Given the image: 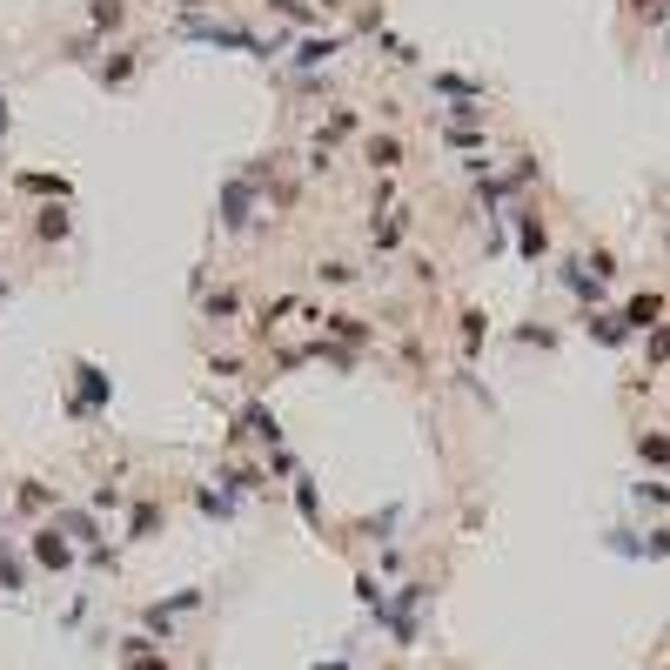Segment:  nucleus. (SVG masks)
I'll return each mask as SVG.
<instances>
[{
	"label": "nucleus",
	"instance_id": "obj_9",
	"mask_svg": "<svg viewBox=\"0 0 670 670\" xmlns=\"http://www.w3.org/2000/svg\"><path fill=\"white\" fill-rule=\"evenodd\" d=\"M543 242H550V235H543V222H530V215H523V235H516V248H523V255H543Z\"/></svg>",
	"mask_w": 670,
	"mask_h": 670
},
{
	"label": "nucleus",
	"instance_id": "obj_17",
	"mask_svg": "<svg viewBox=\"0 0 670 670\" xmlns=\"http://www.w3.org/2000/svg\"><path fill=\"white\" fill-rule=\"evenodd\" d=\"M54 503V490H41V483H21V510H47Z\"/></svg>",
	"mask_w": 670,
	"mask_h": 670
},
{
	"label": "nucleus",
	"instance_id": "obj_20",
	"mask_svg": "<svg viewBox=\"0 0 670 670\" xmlns=\"http://www.w3.org/2000/svg\"><path fill=\"white\" fill-rule=\"evenodd\" d=\"M637 550H644V557H670V530H650Z\"/></svg>",
	"mask_w": 670,
	"mask_h": 670
},
{
	"label": "nucleus",
	"instance_id": "obj_18",
	"mask_svg": "<svg viewBox=\"0 0 670 670\" xmlns=\"http://www.w3.org/2000/svg\"><path fill=\"white\" fill-rule=\"evenodd\" d=\"M121 14H128L121 0H94V27H114V21H121Z\"/></svg>",
	"mask_w": 670,
	"mask_h": 670
},
{
	"label": "nucleus",
	"instance_id": "obj_8",
	"mask_svg": "<svg viewBox=\"0 0 670 670\" xmlns=\"http://www.w3.org/2000/svg\"><path fill=\"white\" fill-rule=\"evenodd\" d=\"M369 161H376V168H396V161H402V141L376 134V141H369Z\"/></svg>",
	"mask_w": 670,
	"mask_h": 670
},
{
	"label": "nucleus",
	"instance_id": "obj_7",
	"mask_svg": "<svg viewBox=\"0 0 670 670\" xmlns=\"http://www.w3.org/2000/svg\"><path fill=\"white\" fill-rule=\"evenodd\" d=\"M295 510L309 516V523H322V496H315V483H309V476H295Z\"/></svg>",
	"mask_w": 670,
	"mask_h": 670
},
{
	"label": "nucleus",
	"instance_id": "obj_5",
	"mask_svg": "<svg viewBox=\"0 0 670 670\" xmlns=\"http://www.w3.org/2000/svg\"><path fill=\"white\" fill-rule=\"evenodd\" d=\"M637 456L664 469V463H670V436H657V429H644V436H637Z\"/></svg>",
	"mask_w": 670,
	"mask_h": 670
},
{
	"label": "nucleus",
	"instance_id": "obj_13",
	"mask_svg": "<svg viewBox=\"0 0 670 670\" xmlns=\"http://www.w3.org/2000/svg\"><path fill=\"white\" fill-rule=\"evenodd\" d=\"M67 235V215L61 208H41V242H61Z\"/></svg>",
	"mask_w": 670,
	"mask_h": 670
},
{
	"label": "nucleus",
	"instance_id": "obj_10",
	"mask_svg": "<svg viewBox=\"0 0 670 670\" xmlns=\"http://www.w3.org/2000/svg\"><path fill=\"white\" fill-rule=\"evenodd\" d=\"M21 583H27V563L0 550V590H21Z\"/></svg>",
	"mask_w": 670,
	"mask_h": 670
},
{
	"label": "nucleus",
	"instance_id": "obj_2",
	"mask_svg": "<svg viewBox=\"0 0 670 670\" xmlns=\"http://www.w3.org/2000/svg\"><path fill=\"white\" fill-rule=\"evenodd\" d=\"M34 563H41V570H67V563H74V543H67L61 530H34Z\"/></svg>",
	"mask_w": 670,
	"mask_h": 670
},
{
	"label": "nucleus",
	"instance_id": "obj_24",
	"mask_svg": "<svg viewBox=\"0 0 670 670\" xmlns=\"http://www.w3.org/2000/svg\"><path fill=\"white\" fill-rule=\"evenodd\" d=\"M630 14H657V0H630Z\"/></svg>",
	"mask_w": 670,
	"mask_h": 670
},
{
	"label": "nucleus",
	"instance_id": "obj_14",
	"mask_svg": "<svg viewBox=\"0 0 670 670\" xmlns=\"http://www.w3.org/2000/svg\"><path fill=\"white\" fill-rule=\"evenodd\" d=\"M21 188H34V195H67L61 175H21Z\"/></svg>",
	"mask_w": 670,
	"mask_h": 670
},
{
	"label": "nucleus",
	"instance_id": "obj_1",
	"mask_svg": "<svg viewBox=\"0 0 670 670\" xmlns=\"http://www.w3.org/2000/svg\"><path fill=\"white\" fill-rule=\"evenodd\" d=\"M248 208H255V175H235L222 188V228H248Z\"/></svg>",
	"mask_w": 670,
	"mask_h": 670
},
{
	"label": "nucleus",
	"instance_id": "obj_19",
	"mask_svg": "<svg viewBox=\"0 0 670 670\" xmlns=\"http://www.w3.org/2000/svg\"><path fill=\"white\" fill-rule=\"evenodd\" d=\"M155 523H161L155 503H141V510H134V536H155Z\"/></svg>",
	"mask_w": 670,
	"mask_h": 670
},
{
	"label": "nucleus",
	"instance_id": "obj_15",
	"mask_svg": "<svg viewBox=\"0 0 670 670\" xmlns=\"http://www.w3.org/2000/svg\"><path fill=\"white\" fill-rule=\"evenodd\" d=\"M329 54H335V41H302V54H295V61H302V67H322Z\"/></svg>",
	"mask_w": 670,
	"mask_h": 670
},
{
	"label": "nucleus",
	"instance_id": "obj_6",
	"mask_svg": "<svg viewBox=\"0 0 670 670\" xmlns=\"http://www.w3.org/2000/svg\"><path fill=\"white\" fill-rule=\"evenodd\" d=\"M590 335H597V342H630L624 315H590Z\"/></svg>",
	"mask_w": 670,
	"mask_h": 670
},
{
	"label": "nucleus",
	"instance_id": "obj_11",
	"mask_svg": "<svg viewBox=\"0 0 670 670\" xmlns=\"http://www.w3.org/2000/svg\"><path fill=\"white\" fill-rule=\"evenodd\" d=\"M61 530H67V536H81V543H94V516H88V510H67V516H61Z\"/></svg>",
	"mask_w": 670,
	"mask_h": 670
},
{
	"label": "nucleus",
	"instance_id": "obj_25",
	"mask_svg": "<svg viewBox=\"0 0 670 670\" xmlns=\"http://www.w3.org/2000/svg\"><path fill=\"white\" fill-rule=\"evenodd\" d=\"M0 128H7V101H0Z\"/></svg>",
	"mask_w": 670,
	"mask_h": 670
},
{
	"label": "nucleus",
	"instance_id": "obj_12",
	"mask_svg": "<svg viewBox=\"0 0 670 670\" xmlns=\"http://www.w3.org/2000/svg\"><path fill=\"white\" fill-rule=\"evenodd\" d=\"M242 423H248V429H255V436H262V443H275V436H282V429H275V416H268V409H248Z\"/></svg>",
	"mask_w": 670,
	"mask_h": 670
},
{
	"label": "nucleus",
	"instance_id": "obj_16",
	"mask_svg": "<svg viewBox=\"0 0 670 670\" xmlns=\"http://www.w3.org/2000/svg\"><path fill=\"white\" fill-rule=\"evenodd\" d=\"M329 329L342 335V342H362V335H369V329H362V322H356V315H329Z\"/></svg>",
	"mask_w": 670,
	"mask_h": 670
},
{
	"label": "nucleus",
	"instance_id": "obj_22",
	"mask_svg": "<svg viewBox=\"0 0 670 670\" xmlns=\"http://www.w3.org/2000/svg\"><path fill=\"white\" fill-rule=\"evenodd\" d=\"M670 356V329H657V335H650V362H664Z\"/></svg>",
	"mask_w": 670,
	"mask_h": 670
},
{
	"label": "nucleus",
	"instance_id": "obj_23",
	"mask_svg": "<svg viewBox=\"0 0 670 670\" xmlns=\"http://www.w3.org/2000/svg\"><path fill=\"white\" fill-rule=\"evenodd\" d=\"M121 670H175L168 657H134V664H121Z\"/></svg>",
	"mask_w": 670,
	"mask_h": 670
},
{
	"label": "nucleus",
	"instance_id": "obj_4",
	"mask_svg": "<svg viewBox=\"0 0 670 670\" xmlns=\"http://www.w3.org/2000/svg\"><path fill=\"white\" fill-rule=\"evenodd\" d=\"M657 315H664V295H637V302L624 309V329H650Z\"/></svg>",
	"mask_w": 670,
	"mask_h": 670
},
{
	"label": "nucleus",
	"instance_id": "obj_21",
	"mask_svg": "<svg viewBox=\"0 0 670 670\" xmlns=\"http://www.w3.org/2000/svg\"><path fill=\"white\" fill-rule=\"evenodd\" d=\"M637 503H670V483H637Z\"/></svg>",
	"mask_w": 670,
	"mask_h": 670
},
{
	"label": "nucleus",
	"instance_id": "obj_3",
	"mask_svg": "<svg viewBox=\"0 0 670 670\" xmlns=\"http://www.w3.org/2000/svg\"><path fill=\"white\" fill-rule=\"evenodd\" d=\"M74 376H81V396H74V416H94V409H101V402H108V376H101V369H94V362H81V369H74Z\"/></svg>",
	"mask_w": 670,
	"mask_h": 670
}]
</instances>
